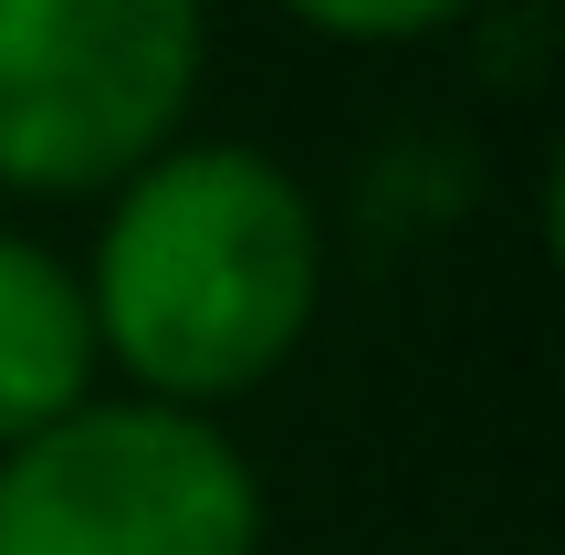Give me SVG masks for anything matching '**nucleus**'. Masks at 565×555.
I'll list each match as a JSON object with an SVG mask.
<instances>
[{"label": "nucleus", "mask_w": 565, "mask_h": 555, "mask_svg": "<svg viewBox=\"0 0 565 555\" xmlns=\"http://www.w3.org/2000/svg\"><path fill=\"white\" fill-rule=\"evenodd\" d=\"M74 273L105 388L231 419L315 346L335 242L294 158L189 126L95 200Z\"/></svg>", "instance_id": "nucleus-1"}, {"label": "nucleus", "mask_w": 565, "mask_h": 555, "mask_svg": "<svg viewBox=\"0 0 565 555\" xmlns=\"http://www.w3.org/2000/svg\"><path fill=\"white\" fill-rule=\"evenodd\" d=\"M210 0H0V189L95 210L200 126Z\"/></svg>", "instance_id": "nucleus-2"}, {"label": "nucleus", "mask_w": 565, "mask_h": 555, "mask_svg": "<svg viewBox=\"0 0 565 555\" xmlns=\"http://www.w3.org/2000/svg\"><path fill=\"white\" fill-rule=\"evenodd\" d=\"M273 493L242 430L95 388L0 451V555H263Z\"/></svg>", "instance_id": "nucleus-3"}, {"label": "nucleus", "mask_w": 565, "mask_h": 555, "mask_svg": "<svg viewBox=\"0 0 565 555\" xmlns=\"http://www.w3.org/2000/svg\"><path fill=\"white\" fill-rule=\"evenodd\" d=\"M95 388L105 356H95V305H84L74 252L0 221V451L74 419Z\"/></svg>", "instance_id": "nucleus-4"}, {"label": "nucleus", "mask_w": 565, "mask_h": 555, "mask_svg": "<svg viewBox=\"0 0 565 555\" xmlns=\"http://www.w3.org/2000/svg\"><path fill=\"white\" fill-rule=\"evenodd\" d=\"M273 11L315 42H345V53H408V42L461 32L482 0H273Z\"/></svg>", "instance_id": "nucleus-5"}]
</instances>
